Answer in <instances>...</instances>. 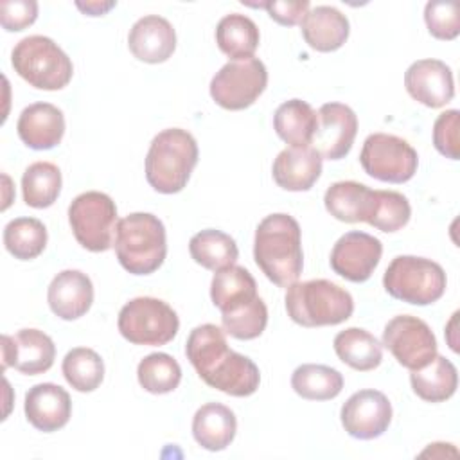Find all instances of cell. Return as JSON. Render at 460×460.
<instances>
[{"instance_id":"cell-1","label":"cell","mask_w":460,"mask_h":460,"mask_svg":"<svg viewBox=\"0 0 460 460\" xmlns=\"http://www.w3.org/2000/svg\"><path fill=\"white\" fill-rule=\"evenodd\" d=\"M185 354L210 388L234 397H248L259 388L257 365L248 356L228 349L225 331L214 323H203L190 331Z\"/></svg>"},{"instance_id":"cell-2","label":"cell","mask_w":460,"mask_h":460,"mask_svg":"<svg viewBox=\"0 0 460 460\" xmlns=\"http://www.w3.org/2000/svg\"><path fill=\"white\" fill-rule=\"evenodd\" d=\"M253 259L268 280L279 288L295 284L304 268L298 221L284 212L266 216L255 230Z\"/></svg>"},{"instance_id":"cell-3","label":"cell","mask_w":460,"mask_h":460,"mask_svg":"<svg viewBox=\"0 0 460 460\" xmlns=\"http://www.w3.org/2000/svg\"><path fill=\"white\" fill-rule=\"evenodd\" d=\"M198 156V142L187 129H164L151 140L146 180L160 194H176L187 187Z\"/></svg>"},{"instance_id":"cell-4","label":"cell","mask_w":460,"mask_h":460,"mask_svg":"<svg viewBox=\"0 0 460 460\" xmlns=\"http://www.w3.org/2000/svg\"><path fill=\"white\" fill-rule=\"evenodd\" d=\"M113 246L126 271L149 275L165 261V226L155 214L133 212L117 223Z\"/></svg>"},{"instance_id":"cell-5","label":"cell","mask_w":460,"mask_h":460,"mask_svg":"<svg viewBox=\"0 0 460 460\" xmlns=\"http://www.w3.org/2000/svg\"><path fill=\"white\" fill-rule=\"evenodd\" d=\"M288 316L302 327L338 325L354 313L350 293L338 284L316 279L295 282L286 293Z\"/></svg>"},{"instance_id":"cell-6","label":"cell","mask_w":460,"mask_h":460,"mask_svg":"<svg viewBox=\"0 0 460 460\" xmlns=\"http://www.w3.org/2000/svg\"><path fill=\"white\" fill-rule=\"evenodd\" d=\"M14 72L38 90H61L74 74V65L63 49L47 36H27L20 40L11 54Z\"/></svg>"},{"instance_id":"cell-7","label":"cell","mask_w":460,"mask_h":460,"mask_svg":"<svg viewBox=\"0 0 460 460\" xmlns=\"http://www.w3.org/2000/svg\"><path fill=\"white\" fill-rule=\"evenodd\" d=\"M446 273L431 259L415 255H397L383 275L386 293L411 305H429L442 298L446 291Z\"/></svg>"},{"instance_id":"cell-8","label":"cell","mask_w":460,"mask_h":460,"mask_svg":"<svg viewBox=\"0 0 460 460\" xmlns=\"http://www.w3.org/2000/svg\"><path fill=\"white\" fill-rule=\"evenodd\" d=\"M117 327L122 338L133 345L160 347L172 341L180 320L167 302L155 296H137L122 305Z\"/></svg>"},{"instance_id":"cell-9","label":"cell","mask_w":460,"mask_h":460,"mask_svg":"<svg viewBox=\"0 0 460 460\" xmlns=\"http://www.w3.org/2000/svg\"><path fill=\"white\" fill-rule=\"evenodd\" d=\"M68 223L75 241L90 252H106L113 246L117 226L115 201L99 190L75 196L68 207Z\"/></svg>"},{"instance_id":"cell-10","label":"cell","mask_w":460,"mask_h":460,"mask_svg":"<svg viewBox=\"0 0 460 460\" xmlns=\"http://www.w3.org/2000/svg\"><path fill=\"white\" fill-rule=\"evenodd\" d=\"M359 164L368 176L379 181L404 183L417 172L419 156L404 138L388 133H372L363 142Z\"/></svg>"},{"instance_id":"cell-11","label":"cell","mask_w":460,"mask_h":460,"mask_svg":"<svg viewBox=\"0 0 460 460\" xmlns=\"http://www.w3.org/2000/svg\"><path fill=\"white\" fill-rule=\"evenodd\" d=\"M268 70L257 58L228 61L210 81V97L225 110H244L266 90Z\"/></svg>"},{"instance_id":"cell-12","label":"cell","mask_w":460,"mask_h":460,"mask_svg":"<svg viewBox=\"0 0 460 460\" xmlns=\"http://www.w3.org/2000/svg\"><path fill=\"white\" fill-rule=\"evenodd\" d=\"M383 345L399 365L410 370L422 368L437 356V340L429 325L411 314L394 316L385 325Z\"/></svg>"},{"instance_id":"cell-13","label":"cell","mask_w":460,"mask_h":460,"mask_svg":"<svg viewBox=\"0 0 460 460\" xmlns=\"http://www.w3.org/2000/svg\"><path fill=\"white\" fill-rule=\"evenodd\" d=\"M343 429L359 440L381 437L392 422V404L379 390H359L352 394L340 411Z\"/></svg>"},{"instance_id":"cell-14","label":"cell","mask_w":460,"mask_h":460,"mask_svg":"<svg viewBox=\"0 0 460 460\" xmlns=\"http://www.w3.org/2000/svg\"><path fill=\"white\" fill-rule=\"evenodd\" d=\"M383 255V244L377 237L352 230L343 234L331 250V268L350 282H365L372 277Z\"/></svg>"},{"instance_id":"cell-15","label":"cell","mask_w":460,"mask_h":460,"mask_svg":"<svg viewBox=\"0 0 460 460\" xmlns=\"http://www.w3.org/2000/svg\"><path fill=\"white\" fill-rule=\"evenodd\" d=\"M316 117L318 124L311 147L327 160L345 158L358 133V117L354 110L341 102H325L316 111Z\"/></svg>"},{"instance_id":"cell-16","label":"cell","mask_w":460,"mask_h":460,"mask_svg":"<svg viewBox=\"0 0 460 460\" xmlns=\"http://www.w3.org/2000/svg\"><path fill=\"white\" fill-rule=\"evenodd\" d=\"M56 345L38 329H22L14 336H2V372L7 367L27 376L47 372L54 365Z\"/></svg>"},{"instance_id":"cell-17","label":"cell","mask_w":460,"mask_h":460,"mask_svg":"<svg viewBox=\"0 0 460 460\" xmlns=\"http://www.w3.org/2000/svg\"><path fill=\"white\" fill-rule=\"evenodd\" d=\"M406 92L428 108H442L455 97L451 68L440 59H417L404 74Z\"/></svg>"},{"instance_id":"cell-18","label":"cell","mask_w":460,"mask_h":460,"mask_svg":"<svg viewBox=\"0 0 460 460\" xmlns=\"http://www.w3.org/2000/svg\"><path fill=\"white\" fill-rule=\"evenodd\" d=\"M25 417L32 428L52 433L65 428L72 415V401L65 388L54 383H40L25 394Z\"/></svg>"},{"instance_id":"cell-19","label":"cell","mask_w":460,"mask_h":460,"mask_svg":"<svg viewBox=\"0 0 460 460\" xmlns=\"http://www.w3.org/2000/svg\"><path fill=\"white\" fill-rule=\"evenodd\" d=\"M50 311L61 320H77L88 313L93 302V284L79 270L59 271L47 291Z\"/></svg>"},{"instance_id":"cell-20","label":"cell","mask_w":460,"mask_h":460,"mask_svg":"<svg viewBox=\"0 0 460 460\" xmlns=\"http://www.w3.org/2000/svg\"><path fill=\"white\" fill-rule=\"evenodd\" d=\"M131 54L144 63H164L176 49V32L169 20L158 14H147L133 23L128 34Z\"/></svg>"},{"instance_id":"cell-21","label":"cell","mask_w":460,"mask_h":460,"mask_svg":"<svg viewBox=\"0 0 460 460\" xmlns=\"http://www.w3.org/2000/svg\"><path fill=\"white\" fill-rule=\"evenodd\" d=\"M16 131L27 147L36 151L52 149L65 135V115L50 102H34L22 110Z\"/></svg>"},{"instance_id":"cell-22","label":"cell","mask_w":460,"mask_h":460,"mask_svg":"<svg viewBox=\"0 0 460 460\" xmlns=\"http://www.w3.org/2000/svg\"><path fill=\"white\" fill-rule=\"evenodd\" d=\"M322 160L323 158L311 146L286 147L273 162V180L284 190H309L322 174Z\"/></svg>"},{"instance_id":"cell-23","label":"cell","mask_w":460,"mask_h":460,"mask_svg":"<svg viewBox=\"0 0 460 460\" xmlns=\"http://www.w3.org/2000/svg\"><path fill=\"white\" fill-rule=\"evenodd\" d=\"M210 298L221 311V316H228L248 309L261 296L257 295V282L252 273L243 266L232 264L212 277Z\"/></svg>"},{"instance_id":"cell-24","label":"cell","mask_w":460,"mask_h":460,"mask_svg":"<svg viewBox=\"0 0 460 460\" xmlns=\"http://www.w3.org/2000/svg\"><path fill=\"white\" fill-rule=\"evenodd\" d=\"M305 43L318 52H334L349 38L350 25L343 13L331 5H316L300 22Z\"/></svg>"},{"instance_id":"cell-25","label":"cell","mask_w":460,"mask_h":460,"mask_svg":"<svg viewBox=\"0 0 460 460\" xmlns=\"http://www.w3.org/2000/svg\"><path fill=\"white\" fill-rule=\"evenodd\" d=\"M234 411L221 402H207L192 417L194 440L207 451H223L235 438Z\"/></svg>"},{"instance_id":"cell-26","label":"cell","mask_w":460,"mask_h":460,"mask_svg":"<svg viewBox=\"0 0 460 460\" xmlns=\"http://www.w3.org/2000/svg\"><path fill=\"white\" fill-rule=\"evenodd\" d=\"M327 212L343 223H359L368 219L374 207V190L359 181H336L323 196Z\"/></svg>"},{"instance_id":"cell-27","label":"cell","mask_w":460,"mask_h":460,"mask_svg":"<svg viewBox=\"0 0 460 460\" xmlns=\"http://www.w3.org/2000/svg\"><path fill=\"white\" fill-rule=\"evenodd\" d=\"M410 383L417 397H420L422 401L444 402L456 392L458 372L447 358L437 354L422 368L411 370Z\"/></svg>"},{"instance_id":"cell-28","label":"cell","mask_w":460,"mask_h":460,"mask_svg":"<svg viewBox=\"0 0 460 460\" xmlns=\"http://www.w3.org/2000/svg\"><path fill=\"white\" fill-rule=\"evenodd\" d=\"M318 117L313 106L302 99H289L282 102L273 115L275 133L289 144V147L311 146L316 131Z\"/></svg>"},{"instance_id":"cell-29","label":"cell","mask_w":460,"mask_h":460,"mask_svg":"<svg viewBox=\"0 0 460 460\" xmlns=\"http://www.w3.org/2000/svg\"><path fill=\"white\" fill-rule=\"evenodd\" d=\"M332 347L340 361L359 372L374 370L383 361V345L374 334L359 327L340 331L334 336Z\"/></svg>"},{"instance_id":"cell-30","label":"cell","mask_w":460,"mask_h":460,"mask_svg":"<svg viewBox=\"0 0 460 460\" xmlns=\"http://www.w3.org/2000/svg\"><path fill=\"white\" fill-rule=\"evenodd\" d=\"M259 27L244 14L230 13L223 16L216 27V43L232 61L253 58L259 47Z\"/></svg>"},{"instance_id":"cell-31","label":"cell","mask_w":460,"mask_h":460,"mask_svg":"<svg viewBox=\"0 0 460 460\" xmlns=\"http://www.w3.org/2000/svg\"><path fill=\"white\" fill-rule=\"evenodd\" d=\"M189 253L199 266L219 271L235 264L239 257V250L235 241L216 228H207L194 234L189 241Z\"/></svg>"},{"instance_id":"cell-32","label":"cell","mask_w":460,"mask_h":460,"mask_svg":"<svg viewBox=\"0 0 460 460\" xmlns=\"http://www.w3.org/2000/svg\"><path fill=\"white\" fill-rule=\"evenodd\" d=\"M291 388L296 395L307 401H329L340 395L343 376L327 365L304 363L291 376Z\"/></svg>"},{"instance_id":"cell-33","label":"cell","mask_w":460,"mask_h":460,"mask_svg":"<svg viewBox=\"0 0 460 460\" xmlns=\"http://www.w3.org/2000/svg\"><path fill=\"white\" fill-rule=\"evenodd\" d=\"M61 171L50 162L31 164L22 176L23 201L32 208L54 205L61 192Z\"/></svg>"},{"instance_id":"cell-34","label":"cell","mask_w":460,"mask_h":460,"mask_svg":"<svg viewBox=\"0 0 460 460\" xmlns=\"http://www.w3.org/2000/svg\"><path fill=\"white\" fill-rule=\"evenodd\" d=\"M47 239L45 225L36 217H16L4 228V246L20 261L36 259L45 250Z\"/></svg>"},{"instance_id":"cell-35","label":"cell","mask_w":460,"mask_h":460,"mask_svg":"<svg viewBox=\"0 0 460 460\" xmlns=\"http://www.w3.org/2000/svg\"><path fill=\"white\" fill-rule=\"evenodd\" d=\"M66 383L77 392H93L104 379L101 356L88 347H75L66 352L61 365Z\"/></svg>"},{"instance_id":"cell-36","label":"cell","mask_w":460,"mask_h":460,"mask_svg":"<svg viewBox=\"0 0 460 460\" xmlns=\"http://www.w3.org/2000/svg\"><path fill=\"white\" fill-rule=\"evenodd\" d=\"M137 377L146 392L162 395L178 388L181 381V368L172 356L165 352H153L138 363Z\"/></svg>"},{"instance_id":"cell-37","label":"cell","mask_w":460,"mask_h":460,"mask_svg":"<svg viewBox=\"0 0 460 460\" xmlns=\"http://www.w3.org/2000/svg\"><path fill=\"white\" fill-rule=\"evenodd\" d=\"M411 207L406 196L395 190H374V207L367 223L381 232L392 234L408 225Z\"/></svg>"},{"instance_id":"cell-38","label":"cell","mask_w":460,"mask_h":460,"mask_svg":"<svg viewBox=\"0 0 460 460\" xmlns=\"http://www.w3.org/2000/svg\"><path fill=\"white\" fill-rule=\"evenodd\" d=\"M424 22L429 34L442 41H451L460 32L458 4L455 2H428L424 7Z\"/></svg>"},{"instance_id":"cell-39","label":"cell","mask_w":460,"mask_h":460,"mask_svg":"<svg viewBox=\"0 0 460 460\" xmlns=\"http://www.w3.org/2000/svg\"><path fill=\"white\" fill-rule=\"evenodd\" d=\"M458 128H460L458 110H447L440 113L433 124V146L442 156L449 160H458L460 156Z\"/></svg>"},{"instance_id":"cell-40","label":"cell","mask_w":460,"mask_h":460,"mask_svg":"<svg viewBox=\"0 0 460 460\" xmlns=\"http://www.w3.org/2000/svg\"><path fill=\"white\" fill-rule=\"evenodd\" d=\"M38 18V2L4 0L0 2V23L7 32H18L32 25Z\"/></svg>"},{"instance_id":"cell-41","label":"cell","mask_w":460,"mask_h":460,"mask_svg":"<svg viewBox=\"0 0 460 460\" xmlns=\"http://www.w3.org/2000/svg\"><path fill=\"white\" fill-rule=\"evenodd\" d=\"M253 7L266 9L271 20H275L280 25L291 27V25H296V23H300L304 20V16L307 14L311 4L307 0H289V2L270 0V2L255 4Z\"/></svg>"},{"instance_id":"cell-42","label":"cell","mask_w":460,"mask_h":460,"mask_svg":"<svg viewBox=\"0 0 460 460\" xmlns=\"http://www.w3.org/2000/svg\"><path fill=\"white\" fill-rule=\"evenodd\" d=\"M75 7L88 16H102L115 7V2H75Z\"/></svg>"}]
</instances>
